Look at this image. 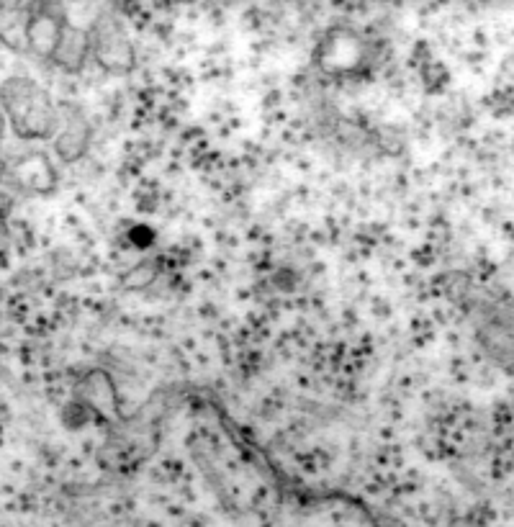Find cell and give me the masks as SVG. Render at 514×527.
Segmentation results:
<instances>
[{
	"instance_id": "cell-1",
	"label": "cell",
	"mask_w": 514,
	"mask_h": 527,
	"mask_svg": "<svg viewBox=\"0 0 514 527\" xmlns=\"http://www.w3.org/2000/svg\"><path fill=\"white\" fill-rule=\"evenodd\" d=\"M0 111L16 137L26 142L52 139L60 124V103L44 85L26 75H13L0 83Z\"/></svg>"
},
{
	"instance_id": "cell-2",
	"label": "cell",
	"mask_w": 514,
	"mask_h": 527,
	"mask_svg": "<svg viewBox=\"0 0 514 527\" xmlns=\"http://www.w3.org/2000/svg\"><path fill=\"white\" fill-rule=\"evenodd\" d=\"M93 62L108 75H129L137 67V49L126 24L114 11H101L88 26Z\"/></svg>"
},
{
	"instance_id": "cell-3",
	"label": "cell",
	"mask_w": 514,
	"mask_h": 527,
	"mask_svg": "<svg viewBox=\"0 0 514 527\" xmlns=\"http://www.w3.org/2000/svg\"><path fill=\"white\" fill-rule=\"evenodd\" d=\"M93 144V124L80 103H60V124L52 137L54 157L65 165H75L88 155Z\"/></svg>"
},
{
	"instance_id": "cell-4",
	"label": "cell",
	"mask_w": 514,
	"mask_h": 527,
	"mask_svg": "<svg viewBox=\"0 0 514 527\" xmlns=\"http://www.w3.org/2000/svg\"><path fill=\"white\" fill-rule=\"evenodd\" d=\"M317 65L329 75H355L368 65V49L360 34L350 29H335L319 44Z\"/></svg>"
},
{
	"instance_id": "cell-5",
	"label": "cell",
	"mask_w": 514,
	"mask_h": 527,
	"mask_svg": "<svg viewBox=\"0 0 514 527\" xmlns=\"http://www.w3.org/2000/svg\"><path fill=\"white\" fill-rule=\"evenodd\" d=\"M6 180H11L13 186L31 193V196H49L60 183V175H57V168L47 152L29 150L8 162Z\"/></svg>"
},
{
	"instance_id": "cell-6",
	"label": "cell",
	"mask_w": 514,
	"mask_h": 527,
	"mask_svg": "<svg viewBox=\"0 0 514 527\" xmlns=\"http://www.w3.org/2000/svg\"><path fill=\"white\" fill-rule=\"evenodd\" d=\"M70 24L60 6L52 3H36L29 11V26H26V52L44 62H52L54 49L60 44L62 31Z\"/></svg>"
},
{
	"instance_id": "cell-7",
	"label": "cell",
	"mask_w": 514,
	"mask_h": 527,
	"mask_svg": "<svg viewBox=\"0 0 514 527\" xmlns=\"http://www.w3.org/2000/svg\"><path fill=\"white\" fill-rule=\"evenodd\" d=\"M75 396L85 409L101 414L106 420L119 417V404H116V386L106 371H90L78 381Z\"/></svg>"
},
{
	"instance_id": "cell-8",
	"label": "cell",
	"mask_w": 514,
	"mask_h": 527,
	"mask_svg": "<svg viewBox=\"0 0 514 527\" xmlns=\"http://www.w3.org/2000/svg\"><path fill=\"white\" fill-rule=\"evenodd\" d=\"M90 60H93V54H90L88 26L67 24L65 31H62L60 44L54 49L52 65L60 67L67 75H80Z\"/></svg>"
},
{
	"instance_id": "cell-9",
	"label": "cell",
	"mask_w": 514,
	"mask_h": 527,
	"mask_svg": "<svg viewBox=\"0 0 514 527\" xmlns=\"http://www.w3.org/2000/svg\"><path fill=\"white\" fill-rule=\"evenodd\" d=\"M31 6H8L0 3V44L13 52H26V26Z\"/></svg>"
},
{
	"instance_id": "cell-10",
	"label": "cell",
	"mask_w": 514,
	"mask_h": 527,
	"mask_svg": "<svg viewBox=\"0 0 514 527\" xmlns=\"http://www.w3.org/2000/svg\"><path fill=\"white\" fill-rule=\"evenodd\" d=\"M157 273H160V268H157L155 260H144L137 268L129 270V273L121 278V283H124V288H129V291H139V288L150 286L157 278Z\"/></svg>"
},
{
	"instance_id": "cell-11",
	"label": "cell",
	"mask_w": 514,
	"mask_h": 527,
	"mask_svg": "<svg viewBox=\"0 0 514 527\" xmlns=\"http://www.w3.org/2000/svg\"><path fill=\"white\" fill-rule=\"evenodd\" d=\"M6 219H8V198L0 196V232L6 227Z\"/></svg>"
},
{
	"instance_id": "cell-12",
	"label": "cell",
	"mask_w": 514,
	"mask_h": 527,
	"mask_svg": "<svg viewBox=\"0 0 514 527\" xmlns=\"http://www.w3.org/2000/svg\"><path fill=\"white\" fill-rule=\"evenodd\" d=\"M6 116H3V111H0V142H3V134H6Z\"/></svg>"
},
{
	"instance_id": "cell-13",
	"label": "cell",
	"mask_w": 514,
	"mask_h": 527,
	"mask_svg": "<svg viewBox=\"0 0 514 527\" xmlns=\"http://www.w3.org/2000/svg\"><path fill=\"white\" fill-rule=\"evenodd\" d=\"M6 173H8V162L0 160V183H3V180H6Z\"/></svg>"
}]
</instances>
